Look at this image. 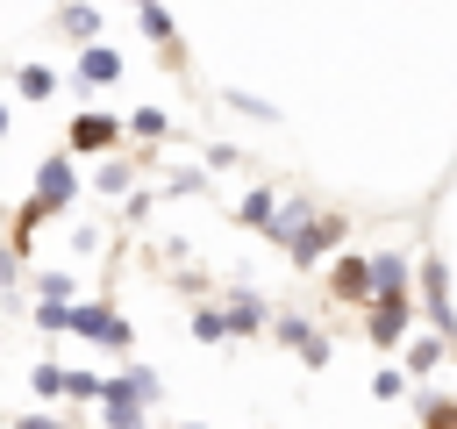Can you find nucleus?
I'll return each mask as SVG.
<instances>
[{
    "label": "nucleus",
    "mask_w": 457,
    "mask_h": 429,
    "mask_svg": "<svg viewBox=\"0 0 457 429\" xmlns=\"http://www.w3.org/2000/svg\"><path fill=\"white\" fill-rule=\"evenodd\" d=\"M150 408H157V372L150 365H129V372L107 379L100 429H150Z\"/></svg>",
    "instance_id": "f257e3e1"
},
{
    "label": "nucleus",
    "mask_w": 457,
    "mask_h": 429,
    "mask_svg": "<svg viewBox=\"0 0 457 429\" xmlns=\"http://www.w3.org/2000/svg\"><path fill=\"white\" fill-rule=\"evenodd\" d=\"M414 315H428V336H443L457 350V307H450V265L443 257H414Z\"/></svg>",
    "instance_id": "f03ea898"
},
{
    "label": "nucleus",
    "mask_w": 457,
    "mask_h": 429,
    "mask_svg": "<svg viewBox=\"0 0 457 429\" xmlns=\"http://www.w3.org/2000/svg\"><path fill=\"white\" fill-rule=\"evenodd\" d=\"M407 336H414V300H407V293L364 300V343H371V350H400Z\"/></svg>",
    "instance_id": "7ed1b4c3"
},
{
    "label": "nucleus",
    "mask_w": 457,
    "mask_h": 429,
    "mask_svg": "<svg viewBox=\"0 0 457 429\" xmlns=\"http://www.w3.org/2000/svg\"><path fill=\"white\" fill-rule=\"evenodd\" d=\"M64 336H86V343H100V350H129V322H121L107 300H71Z\"/></svg>",
    "instance_id": "20e7f679"
},
{
    "label": "nucleus",
    "mask_w": 457,
    "mask_h": 429,
    "mask_svg": "<svg viewBox=\"0 0 457 429\" xmlns=\"http://www.w3.org/2000/svg\"><path fill=\"white\" fill-rule=\"evenodd\" d=\"M114 143H121V122H114V114H86V107H79L71 129H64V157H71V164H79V157H107Z\"/></svg>",
    "instance_id": "39448f33"
},
{
    "label": "nucleus",
    "mask_w": 457,
    "mask_h": 429,
    "mask_svg": "<svg viewBox=\"0 0 457 429\" xmlns=\"http://www.w3.org/2000/svg\"><path fill=\"white\" fill-rule=\"evenodd\" d=\"M336 243H343V214H328V207H321V214L286 243V257H293L300 272H314V265H328V257H336Z\"/></svg>",
    "instance_id": "423d86ee"
},
{
    "label": "nucleus",
    "mask_w": 457,
    "mask_h": 429,
    "mask_svg": "<svg viewBox=\"0 0 457 429\" xmlns=\"http://www.w3.org/2000/svg\"><path fill=\"white\" fill-rule=\"evenodd\" d=\"M328 300H343V307L371 300V250H336L328 257Z\"/></svg>",
    "instance_id": "0eeeda50"
},
{
    "label": "nucleus",
    "mask_w": 457,
    "mask_h": 429,
    "mask_svg": "<svg viewBox=\"0 0 457 429\" xmlns=\"http://www.w3.org/2000/svg\"><path fill=\"white\" fill-rule=\"evenodd\" d=\"M443 365H450V343L428 336V329H414V336H407V358H400V379H436Z\"/></svg>",
    "instance_id": "6e6552de"
},
{
    "label": "nucleus",
    "mask_w": 457,
    "mask_h": 429,
    "mask_svg": "<svg viewBox=\"0 0 457 429\" xmlns=\"http://www.w3.org/2000/svg\"><path fill=\"white\" fill-rule=\"evenodd\" d=\"M221 329H228V336H257V329H271V307H264L257 293H228V300H221Z\"/></svg>",
    "instance_id": "1a4fd4ad"
},
{
    "label": "nucleus",
    "mask_w": 457,
    "mask_h": 429,
    "mask_svg": "<svg viewBox=\"0 0 457 429\" xmlns=\"http://www.w3.org/2000/svg\"><path fill=\"white\" fill-rule=\"evenodd\" d=\"M57 29H64L79 50H93V43H100V7H93V0H64V7H57Z\"/></svg>",
    "instance_id": "9d476101"
},
{
    "label": "nucleus",
    "mask_w": 457,
    "mask_h": 429,
    "mask_svg": "<svg viewBox=\"0 0 457 429\" xmlns=\"http://www.w3.org/2000/svg\"><path fill=\"white\" fill-rule=\"evenodd\" d=\"M79 86H114L121 79V50H107V43H93V50H79V72H71Z\"/></svg>",
    "instance_id": "9b49d317"
},
{
    "label": "nucleus",
    "mask_w": 457,
    "mask_h": 429,
    "mask_svg": "<svg viewBox=\"0 0 457 429\" xmlns=\"http://www.w3.org/2000/svg\"><path fill=\"white\" fill-rule=\"evenodd\" d=\"M407 279H414V265L400 250H371V300L378 293H407Z\"/></svg>",
    "instance_id": "f8f14e48"
},
{
    "label": "nucleus",
    "mask_w": 457,
    "mask_h": 429,
    "mask_svg": "<svg viewBox=\"0 0 457 429\" xmlns=\"http://www.w3.org/2000/svg\"><path fill=\"white\" fill-rule=\"evenodd\" d=\"M314 214H321V207H314V193H293V200H286V207L271 214V243H293V236H300V229H307Z\"/></svg>",
    "instance_id": "ddd939ff"
},
{
    "label": "nucleus",
    "mask_w": 457,
    "mask_h": 429,
    "mask_svg": "<svg viewBox=\"0 0 457 429\" xmlns=\"http://www.w3.org/2000/svg\"><path fill=\"white\" fill-rule=\"evenodd\" d=\"M136 21H143V36H150L157 50H171V43H179V21H171L157 0H143V7H136Z\"/></svg>",
    "instance_id": "4468645a"
},
{
    "label": "nucleus",
    "mask_w": 457,
    "mask_h": 429,
    "mask_svg": "<svg viewBox=\"0 0 457 429\" xmlns=\"http://www.w3.org/2000/svg\"><path fill=\"white\" fill-rule=\"evenodd\" d=\"M271 214H278V200H271L264 186H250V193L236 200V222H243V229H271Z\"/></svg>",
    "instance_id": "2eb2a0df"
},
{
    "label": "nucleus",
    "mask_w": 457,
    "mask_h": 429,
    "mask_svg": "<svg viewBox=\"0 0 457 429\" xmlns=\"http://www.w3.org/2000/svg\"><path fill=\"white\" fill-rule=\"evenodd\" d=\"M14 93H21V100H50V93H57V72H50V64H21V72H14Z\"/></svg>",
    "instance_id": "dca6fc26"
},
{
    "label": "nucleus",
    "mask_w": 457,
    "mask_h": 429,
    "mask_svg": "<svg viewBox=\"0 0 457 429\" xmlns=\"http://www.w3.org/2000/svg\"><path fill=\"white\" fill-rule=\"evenodd\" d=\"M271 336H278V343H286V350H307V343H314V336H321V329H314V322H307V315H271Z\"/></svg>",
    "instance_id": "f3484780"
},
{
    "label": "nucleus",
    "mask_w": 457,
    "mask_h": 429,
    "mask_svg": "<svg viewBox=\"0 0 457 429\" xmlns=\"http://www.w3.org/2000/svg\"><path fill=\"white\" fill-rule=\"evenodd\" d=\"M164 129H171V114H164V107H136V114H129V136H136V143H157Z\"/></svg>",
    "instance_id": "a211bd4d"
},
{
    "label": "nucleus",
    "mask_w": 457,
    "mask_h": 429,
    "mask_svg": "<svg viewBox=\"0 0 457 429\" xmlns=\"http://www.w3.org/2000/svg\"><path fill=\"white\" fill-rule=\"evenodd\" d=\"M29 386H36L43 400H57V393H64V365H57V358H36V365H29Z\"/></svg>",
    "instance_id": "6ab92c4d"
},
{
    "label": "nucleus",
    "mask_w": 457,
    "mask_h": 429,
    "mask_svg": "<svg viewBox=\"0 0 457 429\" xmlns=\"http://www.w3.org/2000/svg\"><path fill=\"white\" fill-rule=\"evenodd\" d=\"M36 293H43V300H57V307H71V300H79L71 272H36Z\"/></svg>",
    "instance_id": "aec40b11"
},
{
    "label": "nucleus",
    "mask_w": 457,
    "mask_h": 429,
    "mask_svg": "<svg viewBox=\"0 0 457 429\" xmlns=\"http://www.w3.org/2000/svg\"><path fill=\"white\" fill-rule=\"evenodd\" d=\"M186 329H193L200 343H228V329H221V307H193V315H186Z\"/></svg>",
    "instance_id": "412c9836"
},
{
    "label": "nucleus",
    "mask_w": 457,
    "mask_h": 429,
    "mask_svg": "<svg viewBox=\"0 0 457 429\" xmlns=\"http://www.w3.org/2000/svg\"><path fill=\"white\" fill-rule=\"evenodd\" d=\"M421 429H457V400H443V393H421Z\"/></svg>",
    "instance_id": "4be33fe9"
},
{
    "label": "nucleus",
    "mask_w": 457,
    "mask_h": 429,
    "mask_svg": "<svg viewBox=\"0 0 457 429\" xmlns=\"http://www.w3.org/2000/svg\"><path fill=\"white\" fill-rule=\"evenodd\" d=\"M64 393L71 400H107V379L100 372H64Z\"/></svg>",
    "instance_id": "5701e85b"
},
{
    "label": "nucleus",
    "mask_w": 457,
    "mask_h": 429,
    "mask_svg": "<svg viewBox=\"0 0 457 429\" xmlns=\"http://www.w3.org/2000/svg\"><path fill=\"white\" fill-rule=\"evenodd\" d=\"M129 179H136L129 157H107V164H100V193H129Z\"/></svg>",
    "instance_id": "b1692460"
},
{
    "label": "nucleus",
    "mask_w": 457,
    "mask_h": 429,
    "mask_svg": "<svg viewBox=\"0 0 457 429\" xmlns=\"http://www.w3.org/2000/svg\"><path fill=\"white\" fill-rule=\"evenodd\" d=\"M400 393H407L400 372H371V400H400Z\"/></svg>",
    "instance_id": "393cba45"
},
{
    "label": "nucleus",
    "mask_w": 457,
    "mask_h": 429,
    "mask_svg": "<svg viewBox=\"0 0 457 429\" xmlns=\"http://www.w3.org/2000/svg\"><path fill=\"white\" fill-rule=\"evenodd\" d=\"M228 107H243V114H257V122H271V107H264L257 93H228Z\"/></svg>",
    "instance_id": "a878e982"
},
{
    "label": "nucleus",
    "mask_w": 457,
    "mask_h": 429,
    "mask_svg": "<svg viewBox=\"0 0 457 429\" xmlns=\"http://www.w3.org/2000/svg\"><path fill=\"white\" fill-rule=\"evenodd\" d=\"M300 365H307V372H321V365H328V336H314V343L300 350Z\"/></svg>",
    "instance_id": "bb28decb"
},
{
    "label": "nucleus",
    "mask_w": 457,
    "mask_h": 429,
    "mask_svg": "<svg viewBox=\"0 0 457 429\" xmlns=\"http://www.w3.org/2000/svg\"><path fill=\"white\" fill-rule=\"evenodd\" d=\"M14 279H21V257H14L7 243H0V286H14Z\"/></svg>",
    "instance_id": "cd10ccee"
},
{
    "label": "nucleus",
    "mask_w": 457,
    "mask_h": 429,
    "mask_svg": "<svg viewBox=\"0 0 457 429\" xmlns=\"http://www.w3.org/2000/svg\"><path fill=\"white\" fill-rule=\"evenodd\" d=\"M14 429H71V422H57V415H21Z\"/></svg>",
    "instance_id": "c85d7f7f"
},
{
    "label": "nucleus",
    "mask_w": 457,
    "mask_h": 429,
    "mask_svg": "<svg viewBox=\"0 0 457 429\" xmlns=\"http://www.w3.org/2000/svg\"><path fill=\"white\" fill-rule=\"evenodd\" d=\"M0 136H7V107H0Z\"/></svg>",
    "instance_id": "c756f323"
},
{
    "label": "nucleus",
    "mask_w": 457,
    "mask_h": 429,
    "mask_svg": "<svg viewBox=\"0 0 457 429\" xmlns=\"http://www.w3.org/2000/svg\"><path fill=\"white\" fill-rule=\"evenodd\" d=\"M186 429H200V422H186Z\"/></svg>",
    "instance_id": "7c9ffc66"
},
{
    "label": "nucleus",
    "mask_w": 457,
    "mask_h": 429,
    "mask_svg": "<svg viewBox=\"0 0 457 429\" xmlns=\"http://www.w3.org/2000/svg\"><path fill=\"white\" fill-rule=\"evenodd\" d=\"M136 7H143V0H136Z\"/></svg>",
    "instance_id": "2f4dec72"
}]
</instances>
